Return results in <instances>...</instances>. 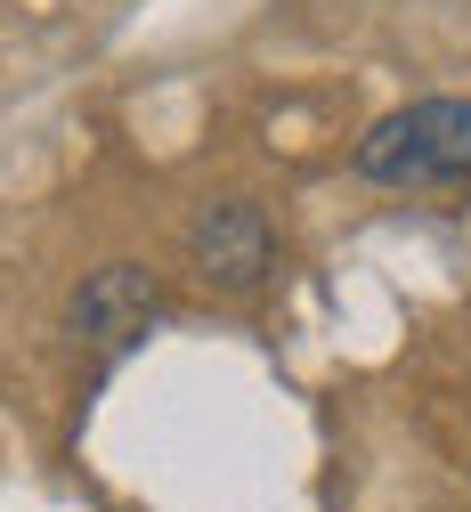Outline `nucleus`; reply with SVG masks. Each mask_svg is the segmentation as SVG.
Listing matches in <instances>:
<instances>
[{
  "instance_id": "f257e3e1",
  "label": "nucleus",
  "mask_w": 471,
  "mask_h": 512,
  "mask_svg": "<svg viewBox=\"0 0 471 512\" xmlns=\"http://www.w3.org/2000/svg\"><path fill=\"white\" fill-rule=\"evenodd\" d=\"M358 179L374 187H455L471 179V98H415L358 139Z\"/></svg>"
},
{
  "instance_id": "f03ea898",
  "label": "nucleus",
  "mask_w": 471,
  "mask_h": 512,
  "mask_svg": "<svg viewBox=\"0 0 471 512\" xmlns=\"http://www.w3.org/2000/svg\"><path fill=\"white\" fill-rule=\"evenodd\" d=\"M187 252H195V269H204L220 293H252L260 277H268V220H260V204H204L195 212V228H187Z\"/></svg>"
},
{
  "instance_id": "7ed1b4c3",
  "label": "nucleus",
  "mask_w": 471,
  "mask_h": 512,
  "mask_svg": "<svg viewBox=\"0 0 471 512\" xmlns=\"http://www.w3.org/2000/svg\"><path fill=\"white\" fill-rule=\"evenodd\" d=\"M155 309H163V301H155V277L130 269V261H114V269H98V277L74 293V334L98 342L106 358H122L130 342L155 326Z\"/></svg>"
}]
</instances>
